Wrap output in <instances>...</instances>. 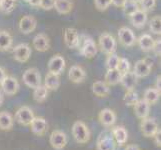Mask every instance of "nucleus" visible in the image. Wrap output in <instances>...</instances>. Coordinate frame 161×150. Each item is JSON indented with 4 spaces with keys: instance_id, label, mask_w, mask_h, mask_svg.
Listing matches in <instances>:
<instances>
[{
    "instance_id": "obj_10",
    "label": "nucleus",
    "mask_w": 161,
    "mask_h": 150,
    "mask_svg": "<svg viewBox=\"0 0 161 150\" xmlns=\"http://www.w3.org/2000/svg\"><path fill=\"white\" fill-rule=\"evenodd\" d=\"M119 42L125 47H132L136 43V36L129 27L122 26L118 30Z\"/></svg>"
},
{
    "instance_id": "obj_30",
    "label": "nucleus",
    "mask_w": 161,
    "mask_h": 150,
    "mask_svg": "<svg viewBox=\"0 0 161 150\" xmlns=\"http://www.w3.org/2000/svg\"><path fill=\"white\" fill-rule=\"evenodd\" d=\"M44 86H45L48 90H56L60 86V78L59 75L53 74L48 72L45 76V80H44Z\"/></svg>"
},
{
    "instance_id": "obj_29",
    "label": "nucleus",
    "mask_w": 161,
    "mask_h": 150,
    "mask_svg": "<svg viewBox=\"0 0 161 150\" xmlns=\"http://www.w3.org/2000/svg\"><path fill=\"white\" fill-rule=\"evenodd\" d=\"M122 74L117 69H108L104 77V82L109 86H115L120 83Z\"/></svg>"
},
{
    "instance_id": "obj_28",
    "label": "nucleus",
    "mask_w": 161,
    "mask_h": 150,
    "mask_svg": "<svg viewBox=\"0 0 161 150\" xmlns=\"http://www.w3.org/2000/svg\"><path fill=\"white\" fill-rule=\"evenodd\" d=\"M136 41L138 42V45H139L140 49L143 52H149L152 50L154 39L150 34L144 33V34H142Z\"/></svg>"
},
{
    "instance_id": "obj_31",
    "label": "nucleus",
    "mask_w": 161,
    "mask_h": 150,
    "mask_svg": "<svg viewBox=\"0 0 161 150\" xmlns=\"http://www.w3.org/2000/svg\"><path fill=\"white\" fill-rule=\"evenodd\" d=\"M160 94L161 92H159L155 87H150V88H147V89L144 91L143 99L145 100L148 104L152 105V104H155L159 100Z\"/></svg>"
},
{
    "instance_id": "obj_3",
    "label": "nucleus",
    "mask_w": 161,
    "mask_h": 150,
    "mask_svg": "<svg viewBox=\"0 0 161 150\" xmlns=\"http://www.w3.org/2000/svg\"><path fill=\"white\" fill-rule=\"evenodd\" d=\"M22 80L27 87L34 89L35 87L41 84V75L37 68L31 67L24 71L22 75Z\"/></svg>"
},
{
    "instance_id": "obj_15",
    "label": "nucleus",
    "mask_w": 161,
    "mask_h": 150,
    "mask_svg": "<svg viewBox=\"0 0 161 150\" xmlns=\"http://www.w3.org/2000/svg\"><path fill=\"white\" fill-rule=\"evenodd\" d=\"M116 119H117V117H116L115 112L110 108H104L98 114V120L100 122V124L106 127V128L112 127L115 124Z\"/></svg>"
},
{
    "instance_id": "obj_16",
    "label": "nucleus",
    "mask_w": 161,
    "mask_h": 150,
    "mask_svg": "<svg viewBox=\"0 0 161 150\" xmlns=\"http://www.w3.org/2000/svg\"><path fill=\"white\" fill-rule=\"evenodd\" d=\"M29 126L31 132L36 136H43L48 129L47 120L43 117H34Z\"/></svg>"
},
{
    "instance_id": "obj_24",
    "label": "nucleus",
    "mask_w": 161,
    "mask_h": 150,
    "mask_svg": "<svg viewBox=\"0 0 161 150\" xmlns=\"http://www.w3.org/2000/svg\"><path fill=\"white\" fill-rule=\"evenodd\" d=\"M73 0H54L53 8L61 15L69 14L73 9Z\"/></svg>"
},
{
    "instance_id": "obj_48",
    "label": "nucleus",
    "mask_w": 161,
    "mask_h": 150,
    "mask_svg": "<svg viewBox=\"0 0 161 150\" xmlns=\"http://www.w3.org/2000/svg\"><path fill=\"white\" fill-rule=\"evenodd\" d=\"M160 82H161V76L159 75L157 77V79H156V83H155V88L159 91L161 92V84H160Z\"/></svg>"
},
{
    "instance_id": "obj_41",
    "label": "nucleus",
    "mask_w": 161,
    "mask_h": 150,
    "mask_svg": "<svg viewBox=\"0 0 161 150\" xmlns=\"http://www.w3.org/2000/svg\"><path fill=\"white\" fill-rule=\"evenodd\" d=\"M54 6V0H41L39 7L43 10H51Z\"/></svg>"
},
{
    "instance_id": "obj_18",
    "label": "nucleus",
    "mask_w": 161,
    "mask_h": 150,
    "mask_svg": "<svg viewBox=\"0 0 161 150\" xmlns=\"http://www.w3.org/2000/svg\"><path fill=\"white\" fill-rule=\"evenodd\" d=\"M111 134H112L116 144L119 146L125 145L127 140H128V133H127L125 127L122 125L112 126V128H111Z\"/></svg>"
},
{
    "instance_id": "obj_32",
    "label": "nucleus",
    "mask_w": 161,
    "mask_h": 150,
    "mask_svg": "<svg viewBox=\"0 0 161 150\" xmlns=\"http://www.w3.org/2000/svg\"><path fill=\"white\" fill-rule=\"evenodd\" d=\"M47 97H48V89L44 85L40 84L39 86H37L33 89V99L36 102L42 103L47 99Z\"/></svg>"
},
{
    "instance_id": "obj_46",
    "label": "nucleus",
    "mask_w": 161,
    "mask_h": 150,
    "mask_svg": "<svg viewBox=\"0 0 161 150\" xmlns=\"http://www.w3.org/2000/svg\"><path fill=\"white\" fill-rule=\"evenodd\" d=\"M125 150H141L139 148V146L136 145V144H128L126 147H125Z\"/></svg>"
},
{
    "instance_id": "obj_13",
    "label": "nucleus",
    "mask_w": 161,
    "mask_h": 150,
    "mask_svg": "<svg viewBox=\"0 0 161 150\" xmlns=\"http://www.w3.org/2000/svg\"><path fill=\"white\" fill-rule=\"evenodd\" d=\"M97 150H116V142L111 133L102 132L96 142Z\"/></svg>"
},
{
    "instance_id": "obj_33",
    "label": "nucleus",
    "mask_w": 161,
    "mask_h": 150,
    "mask_svg": "<svg viewBox=\"0 0 161 150\" xmlns=\"http://www.w3.org/2000/svg\"><path fill=\"white\" fill-rule=\"evenodd\" d=\"M122 9H123L124 14L129 17V16L134 13L135 11L140 9V7L138 2L134 1V0H126L125 3L123 4V6H122Z\"/></svg>"
},
{
    "instance_id": "obj_12",
    "label": "nucleus",
    "mask_w": 161,
    "mask_h": 150,
    "mask_svg": "<svg viewBox=\"0 0 161 150\" xmlns=\"http://www.w3.org/2000/svg\"><path fill=\"white\" fill-rule=\"evenodd\" d=\"M64 43L69 49H75L79 46L80 44V37L79 33L77 29L72 28V27H68L64 30Z\"/></svg>"
},
{
    "instance_id": "obj_2",
    "label": "nucleus",
    "mask_w": 161,
    "mask_h": 150,
    "mask_svg": "<svg viewBox=\"0 0 161 150\" xmlns=\"http://www.w3.org/2000/svg\"><path fill=\"white\" fill-rule=\"evenodd\" d=\"M98 45L104 54L108 55L115 52L116 47H117V42H116L115 38L112 35L107 32H104L99 36Z\"/></svg>"
},
{
    "instance_id": "obj_20",
    "label": "nucleus",
    "mask_w": 161,
    "mask_h": 150,
    "mask_svg": "<svg viewBox=\"0 0 161 150\" xmlns=\"http://www.w3.org/2000/svg\"><path fill=\"white\" fill-rule=\"evenodd\" d=\"M133 110L137 118L144 119L149 116L150 112V104H148L144 99H139L138 101L133 105Z\"/></svg>"
},
{
    "instance_id": "obj_5",
    "label": "nucleus",
    "mask_w": 161,
    "mask_h": 150,
    "mask_svg": "<svg viewBox=\"0 0 161 150\" xmlns=\"http://www.w3.org/2000/svg\"><path fill=\"white\" fill-rule=\"evenodd\" d=\"M140 130L143 136L147 138H152L156 132L159 130V127L156 120L151 117H146L144 119H141L140 122Z\"/></svg>"
},
{
    "instance_id": "obj_1",
    "label": "nucleus",
    "mask_w": 161,
    "mask_h": 150,
    "mask_svg": "<svg viewBox=\"0 0 161 150\" xmlns=\"http://www.w3.org/2000/svg\"><path fill=\"white\" fill-rule=\"evenodd\" d=\"M72 136H73L74 140L79 144L87 143L90 139V131L87 125L80 120L75 121L73 125H72Z\"/></svg>"
},
{
    "instance_id": "obj_11",
    "label": "nucleus",
    "mask_w": 161,
    "mask_h": 150,
    "mask_svg": "<svg viewBox=\"0 0 161 150\" xmlns=\"http://www.w3.org/2000/svg\"><path fill=\"white\" fill-rule=\"evenodd\" d=\"M66 66V62L65 59L62 55L60 54H56L52 56L48 61L47 67H48V72L53 74H57L60 75L63 72V70L65 69Z\"/></svg>"
},
{
    "instance_id": "obj_36",
    "label": "nucleus",
    "mask_w": 161,
    "mask_h": 150,
    "mask_svg": "<svg viewBox=\"0 0 161 150\" xmlns=\"http://www.w3.org/2000/svg\"><path fill=\"white\" fill-rule=\"evenodd\" d=\"M149 29L155 35H160L161 33V16L156 15L149 22Z\"/></svg>"
},
{
    "instance_id": "obj_42",
    "label": "nucleus",
    "mask_w": 161,
    "mask_h": 150,
    "mask_svg": "<svg viewBox=\"0 0 161 150\" xmlns=\"http://www.w3.org/2000/svg\"><path fill=\"white\" fill-rule=\"evenodd\" d=\"M152 51L154 52V54L156 55V56H160V54H161V40H160V38L159 39L154 40Z\"/></svg>"
},
{
    "instance_id": "obj_21",
    "label": "nucleus",
    "mask_w": 161,
    "mask_h": 150,
    "mask_svg": "<svg viewBox=\"0 0 161 150\" xmlns=\"http://www.w3.org/2000/svg\"><path fill=\"white\" fill-rule=\"evenodd\" d=\"M68 78L73 83H82L86 78V72L80 65H73L69 69Z\"/></svg>"
},
{
    "instance_id": "obj_22",
    "label": "nucleus",
    "mask_w": 161,
    "mask_h": 150,
    "mask_svg": "<svg viewBox=\"0 0 161 150\" xmlns=\"http://www.w3.org/2000/svg\"><path fill=\"white\" fill-rule=\"evenodd\" d=\"M129 19L131 24L135 27V28L140 29L142 27L145 26L146 22H147V12L143 11L141 9H138L135 11L134 13L131 14L129 16Z\"/></svg>"
},
{
    "instance_id": "obj_14",
    "label": "nucleus",
    "mask_w": 161,
    "mask_h": 150,
    "mask_svg": "<svg viewBox=\"0 0 161 150\" xmlns=\"http://www.w3.org/2000/svg\"><path fill=\"white\" fill-rule=\"evenodd\" d=\"M19 30L21 33L27 35V34H30L33 31L36 29V26H37V20L34 16L32 15H25L23 17H21L19 20Z\"/></svg>"
},
{
    "instance_id": "obj_50",
    "label": "nucleus",
    "mask_w": 161,
    "mask_h": 150,
    "mask_svg": "<svg viewBox=\"0 0 161 150\" xmlns=\"http://www.w3.org/2000/svg\"><path fill=\"white\" fill-rule=\"evenodd\" d=\"M134 1H136V2H139V1H140V0H134Z\"/></svg>"
},
{
    "instance_id": "obj_39",
    "label": "nucleus",
    "mask_w": 161,
    "mask_h": 150,
    "mask_svg": "<svg viewBox=\"0 0 161 150\" xmlns=\"http://www.w3.org/2000/svg\"><path fill=\"white\" fill-rule=\"evenodd\" d=\"M138 4H139L141 10L147 12V11H151L154 8L155 4H156V0H140Z\"/></svg>"
},
{
    "instance_id": "obj_7",
    "label": "nucleus",
    "mask_w": 161,
    "mask_h": 150,
    "mask_svg": "<svg viewBox=\"0 0 161 150\" xmlns=\"http://www.w3.org/2000/svg\"><path fill=\"white\" fill-rule=\"evenodd\" d=\"M68 138L67 135L61 130H54L49 137V143L55 150H63L67 145Z\"/></svg>"
},
{
    "instance_id": "obj_6",
    "label": "nucleus",
    "mask_w": 161,
    "mask_h": 150,
    "mask_svg": "<svg viewBox=\"0 0 161 150\" xmlns=\"http://www.w3.org/2000/svg\"><path fill=\"white\" fill-rule=\"evenodd\" d=\"M1 90L7 96H13L18 92L20 85L18 80L13 76H5V78L1 82Z\"/></svg>"
},
{
    "instance_id": "obj_40",
    "label": "nucleus",
    "mask_w": 161,
    "mask_h": 150,
    "mask_svg": "<svg viewBox=\"0 0 161 150\" xmlns=\"http://www.w3.org/2000/svg\"><path fill=\"white\" fill-rule=\"evenodd\" d=\"M94 4L99 11H105L111 5V0H94Z\"/></svg>"
},
{
    "instance_id": "obj_47",
    "label": "nucleus",
    "mask_w": 161,
    "mask_h": 150,
    "mask_svg": "<svg viewBox=\"0 0 161 150\" xmlns=\"http://www.w3.org/2000/svg\"><path fill=\"white\" fill-rule=\"evenodd\" d=\"M5 76H6V72H5V70H4L3 67H1V66H0V85H1V82L5 78Z\"/></svg>"
},
{
    "instance_id": "obj_34",
    "label": "nucleus",
    "mask_w": 161,
    "mask_h": 150,
    "mask_svg": "<svg viewBox=\"0 0 161 150\" xmlns=\"http://www.w3.org/2000/svg\"><path fill=\"white\" fill-rule=\"evenodd\" d=\"M138 100H139V97H138V94L134 89L126 90L124 97H123V101L125 105H127V106H133Z\"/></svg>"
},
{
    "instance_id": "obj_38",
    "label": "nucleus",
    "mask_w": 161,
    "mask_h": 150,
    "mask_svg": "<svg viewBox=\"0 0 161 150\" xmlns=\"http://www.w3.org/2000/svg\"><path fill=\"white\" fill-rule=\"evenodd\" d=\"M116 69H117L121 74H124V73H126V72L130 71V62H129V60L126 59V58H123V57H120Z\"/></svg>"
},
{
    "instance_id": "obj_35",
    "label": "nucleus",
    "mask_w": 161,
    "mask_h": 150,
    "mask_svg": "<svg viewBox=\"0 0 161 150\" xmlns=\"http://www.w3.org/2000/svg\"><path fill=\"white\" fill-rule=\"evenodd\" d=\"M17 0H0V11L2 13L9 14L14 10Z\"/></svg>"
},
{
    "instance_id": "obj_19",
    "label": "nucleus",
    "mask_w": 161,
    "mask_h": 150,
    "mask_svg": "<svg viewBox=\"0 0 161 150\" xmlns=\"http://www.w3.org/2000/svg\"><path fill=\"white\" fill-rule=\"evenodd\" d=\"M152 69V64L149 63L145 59L138 60L134 65V74L137 76V78H143L150 74Z\"/></svg>"
},
{
    "instance_id": "obj_43",
    "label": "nucleus",
    "mask_w": 161,
    "mask_h": 150,
    "mask_svg": "<svg viewBox=\"0 0 161 150\" xmlns=\"http://www.w3.org/2000/svg\"><path fill=\"white\" fill-rule=\"evenodd\" d=\"M160 136H161V130H160V128H159V130L156 132V134H155L152 138L154 139V143L156 144V146L157 147H160L161 146V138H160Z\"/></svg>"
},
{
    "instance_id": "obj_51",
    "label": "nucleus",
    "mask_w": 161,
    "mask_h": 150,
    "mask_svg": "<svg viewBox=\"0 0 161 150\" xmlns=\"http://www.w3.org/2000/svg\"><path fill=\"white\" fill-rule=\"evenodd\" d=\"M25 1H26V0H25Z\"/></svg>"
},
{
    "instance_id": "obj_17",
    "label": "nucleus",
    "mask_w": 161,
    "mask_h": 150,
    "mask_svg": "<svg viewBox=\"0 0 161 150\" xmlns=\"http://www.w3.org/2000/svg\"><path fill=\"white\" fill-rule=\"evenodd\" d=\"M33 48L39 52H46L50 48V39L45 33H38L32 40Z\"/></svg>"
},
{
    "instance_id": "obj_26",
    "label": "nucleus",
    "mask_w": 161,
    "mask_h": 150,
    "mask_svg": "<svg viewBox=\"0 0 161 150\" xmlns=\"http://www.w3.org/2000/svg\"><path fill=\"white\" fill-rule=\"evenodd\" d=\"M14 117L10 112L1 111L0 112V130L9 131L13 128Z\"/></svg>"
},
{
    "instance_id": "obj_44",
    "label": "nucleus",
    "mask_w": 161,
    "mask_h": 150,
    "mask_svg": "<svg viewBox=\"0 0 161 150\" xmlns=\"http://www.w3.org/2000/svg\"><path fill=\"white\" fill-rule=\"evenodd\" d=\"M126 0H111V4L114 5L115 7H120L122 8L123 4L125 3Z\"/></svg>"
},
{
    "instance_id": "obj_8",
    "label": "nucleus",
    "mask_w": 161,
    "mask_h": 150,
    "mask_svg": "<svg viewBox=\"0 0 161 150\" xmlns=\"http://www.w3.org/2000/svg\"><path fill=\"white\" fill-rule=\"evenodd\" d=\"M34 117V113L28 106H21L15 112L14 119L21 125L29 126Z\"/></svg>"
},
{
    "instance_id": "obj_37",
    "label": "nucleus",
    "mask_w": 161,
    "mask_h": 150,
    "mask_svg": "<svg viewBox=\"0 0 161 150\" xmlns=\"http://www.w3.org/2000/svg\"><path fill=\"white\" fill-rule=\"evenodd\" d=\"M119 58L120 57L118 56V54L115 53V52L108 54L107 57H106V60H105V66H106L107 70L108 69H116Z\"/></svg>"
},
{
    "instance_id": "obj_4",
    "label": "nucleus",
    "mask_w": 161,
    "mask_h": 150,
    "mask_svg": "<svg viewBox=\"0 0 161 150\" xmlns=\"http://www.w3.org/2000/svg\"><path fill=\"white\" fill-rule=\"evenodd\" d=\"M32 50L29 44L20 43L13 48V59L19 63H25L29 60Z\"/></svg>"
},
{
    "instance_id": "obj_49",
    "label": "nucleus",
    "mask_w": 161,
    "mask_h": 150,
    "mask_svg": "<svg viewBox=\"0 0 161 150\" xmlns=\"http://www.w3.org/2000/svg\"><path fill=\"white\" fill-rule=\"evenodd\" d=\"M3 102H4V93L0 89V106L3 104Z\"/></svg>"
},
{
    "instance_id": "obj_25",
    "label": "nucleus",
    "mask_w": 161,
    "mask_h": 150,
    "mask_svg": "<svg viewBox=\"0 0 161 150\" xmlns=\"http://www.w3.org/2000/svg\"><path fill=\"white\" fill-rule=\"evenodd\" d=\"M92 92L95 96L99 98L107 97L110 93V86L107 85L104 81H95L92 84Z\"/></svg>"
},
{
    "instance_id": "obj_23",
    "label": "nucleus",
    "mask_w": 161,
    "mask_h": 150,
    "mask_svg": "<svg viewBox=\"0 0 161 150\" xmlns=\"http://www.w3.org/2000/svg\"><path fill=\"white\" fill-rule=\"evenodd\" d=\"M137 76L134 74L133 71H128L126 73L122 74L120 83L121 85L125 88V90H133L137 84Z\"/></svg>"
},
{
    "instance_id": "obj_9",
    "label": "nucleus",
    "mask_w": 161,
    "mask_h": 150,
    "mask_svg": "<svg viewBox=\"0 0 161 150\" xmlns=\"http://www.w3.org/2000/svg\"><path fill=\"white\" fill-rule=\"evenodd\" d=\"M79 52L85 58L92 59L98 52V47L91 37H85L82 45L79 49Z\"/></svg>"
},
{
    "instance_id": "obj_27",
    "label": "nucleus",
    "mask_w": 161,
    "mask_h": 150,
    "mask_svg": "<svg viewBox=\"0 0 161 150\" xmlns=\"http://www.w3.org/2000/svg\"><path fill=\"white\" fill-rule=\"evenodd\" d=\"M13 37L7 30H0V51L5 52L12 47Z\"/></svg>"
},
{
    "instance_id": "obj_45",
    "label": "nucleus",
    "mask_w": 161,
    "mask_h": 150,
    "mask_svg": "<svg viewBox=\"0 0 161 150\" xmlns=\"http://www.w3.org/2000/svg\"><path fill=\"white\" fill-rule=\"evenodd\" d=\"M26 2L33 7H39L41 0H26Z\"/></svg>"
}]
</instances>
